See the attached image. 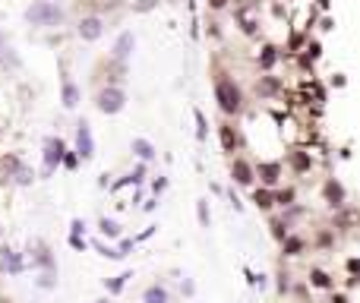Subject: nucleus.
Returning <instances> with one entry per match:
<instances>
[{
	"label": "nucleus",
	"mask_w": 360,
	"mask_h": 303,
	"mask_svg": "<svg viewBox=\"0 0 360 303\" xmlns=\"http://www.w3.org/2000/svg\"><path fill=\"white\" fill-rule=\"evenodd\" d=\"M26 19H29L32 26H57L63 19V10L54 7V4H48V0H38V4H32L26 10Z\"/></svg>",
	"instance_id": "f257e3e1"
},
{
	"label": "nucleus",
	"mask_w": 360,
	"mask_h": 303,
	"mask_svg": "<svg viewBox=\"0 0 360 303\" xmlns=\"http://www.w3.org/2000/svg\"><path fill=\"white\" fill-rule=\"evenodd\" d=\"M215 98H218L221 111H227V114H234V111L240 107V92H237V85H234L231 79H221V82L215 85Z\"/></svg>",
	"instance_id": "f03ea898"
},
{
	"label": "nucleus",
	"mask_w": 360,
	"mask_h": 303,
	"mask_svg": "<svg viewBox=\"0 0 360 303\" xmlns=\"http://www.w3.org/2000/svg\"><path fill=\"white\" fill-rule=\"evenodd\" d=\"M123 101H126V95H123L120 89H104V92L98 95V111H104V114H117V111L123 107Z\"/></svg>",
	"instance_id": "7ed1b4c3"
},
{
	"label": "nucleus",
	"mask_w": 360,
	"mask_h": 303,
	"mask_svg": "<svg viewBox=\"0 0 360 303\" xmlns=\"http://www.w3.org/2000/svg\"><path fill=\"white\" fill-rule=\"evenodd\" d=\"M76 148H79L82 158H92V155H95V142H92L89 123H79V129H76Z\"/></svg>",
	"instance_id": "20e7f679"
},
{
	"label": "nucleus",
	"mask_w": 360,
	"mask_h": 303,
	"mask_svg": "<svg viewBox=\"0 0 360 303\" xmlns=\"http://www.w3.org/2000/svg\"><path fill=\"white\" fill-rule=\"evenodd\" d=\"M60 158H63V142H60V139H48V142H45V167L54 170Z\"/></svg>",
	"instance_id": "39448f33"
},
{
	"label": "nucleus",
	"mask_w": 360,
	"mask_h": 303,
	"mask_svg": "<svg viewBox=\"0 0 360 303\" xmlns=\"http://www.w3.org/2000/svg\"><path fill=\"white\" fill-rule=\"evenodd\" d=\"M79 35L86 38V41H95V38L101 35V19H95V16L82 19V23H79Z\"/></svg>",
	"instance_id": "423d86ee"
},
{
	"label": "nucleus",
	"mask_w": 360,
	"mask_h": 303,
	"mask_svg": "<svg viewBox=\"0 0 360 303\" xmlns=\"http://www.w3.org/2000/svg\"><path fill=\"white\" fill-rule=\"evenodd\" d=\"M130 51H133V35L123 32V35L117 38V45H114V57H117V60H123V57H130Z\"/></svg>",
	"instance_id": "0eeeda50"
},
{
	"label": "nucleus",
	"mask_w": 360,
	"mask_h": 303,
	"mask_svg": "<svg viewBox=\"0 0 360 303\" xmlns=\"http://www.w3.org/2000/svg\"><path fill=\"white\" fill-rule=\"evenodd\" d=\"M231 174H234V180H237V183H243V186L253 180V170H250V164H246V161H234Z\"/></svg>",
	"instance_id": "6e6552de"
},
{
	"label": "nucleus",
	"mask_w": 360,
	"mask_h": 303,
	"mask_svg": "<svg viewBox=\"0 0 360 303\" xmlns=\"http://www.w3.org/2000/svg\"><path fill=\"white\" fill-rule=\"evenodd\" d=\"M0 265H4L7 272H13V275L23 272V262H19V256H16L13 250H4V256H0Z\"/></svg>",
	"instance_id": "1a4fd4ad"
},
{
	"label": "nucleus",
	"mask_w": 360,
	"mask_h": 303,
	"mask_svg": "<svg viewBox=\"0 0 360 303\" xmlns=\"http://www.w3.org/2000/svg\"><path fill=\"white\" fill-rule=\"evenodd\" d=\"M133 152H136L139 158H155V148H152V142H145V139H133Z\"/></svg>",
	"instance_id": "9d476101"
},
{
	"label": "nucleus",
	"mask_w": 360,
	"mask_h": 303,
	"mask_svg": "<svg viewBox=\"0 0 360 303\" xmlns=\"http://www.w3.org/2000/svg\"><path fill=\"white\" fill-rule=\"evenodd\" d=\"M76 101H79V92H76L73 82H63V104L67 107H76Z\"/></svg>",
	"instance_id": "9b49d317"
},
{
	"label": "nucleus",
	"mask_w": 360,
	"mask_h": 303,
	"mask_svg": "<svg viewBox=\"0 0 360 303\" xmlns=\"http://www.w3.org/2000/svg\"><path fill=\"white\" fill-rule=\"evenodd\" d=\"M221 145H224V152H234L237 136H234V129H231V126H221Z\"/></svg>",
	"instance_id": "f8f14e48"
},
{
	"label": "nucleus",
	"mask_w": 360,
	"mask_h": 303,
	"mask_svg": "<svg viewBox=\"0 0 360 303\" xmlns=\"http://www.w3.org/2000/svg\"><path fill=\"white\" fill-rule=\"evenodd\" d=\"M145 303H167L164 288H149V291H145Z\"/></svg>",
	"instance_id": "ddd939ff"
},
{
	"label": "nucleus",
	"mask_w": 360,
	"mask_h": 303,
	"mask_svg": "<svg viewBox=\"0 0 360 303\" xmlns=\"http://www.w3.org/2000/svg\"><path fill=\"white\" fill-rule=\"evenodd\" d=\"M259 174H262V180H265V183H275V180H278V164H262V167H259Z\"/></svg>",
	"instance_id": "4468645a"
},
{
	"label": "nucleus",
	"mask_w": 360,
	"mask_h": 303,
	"mask_svg": "<svg viewBox=\"0 0 360 303\" xmlns=\"http://www.w3.org/2000/svg\"><path fill=\"white\" fill-rule=\"evenodd\" d=\"M326 196H329V199H332V202L338 205L341 199H345V189H341L338 183H329V186H326Z\"/></svg>",
	"instance_id": "2eb2a0df"
},
{
	"label": "nucleus",
	"mask_w": 360,
	"mask_h": 303,
	"mask_svg": "<svg viewBox=\"0 0 360 303\" xmlns=\"http://www.w3.org/2000/svg\"><path fill=\"white\" fill-rule=\"evenodd\" d=\"M253 202H256L259 208H269V205H272V193H265V189H256V193H253Z\"/></svg>",
	"instance_id": "dca6fc26"
},
{
	"label": "nucleus",
	"mask_w": 360,
	"mask_h": 303,
	"mask_svg": "<svg viewBox=\"0 0 360 303\" xmlns=\"http://www.w3.org/2000/svg\"><path fill=\"white\" fill-rule=\"evenodd\" d=\"M101 234H104V237H117V234H120V227L114 224V221H108V218H104V221H101Z\"/></svg>",
	"instance_id": "f3484780"
},
{
	"label": "nucleus",
	"mask_w": 360,
	"mask_h": 303,
	"mask_svg": "<svg viewBox=\"0 0 360 303\" xmlns=\"http://www.w3.org/2000/svg\"><path fill=\"white\" fill-rule=\"evenodd\" d=\"M313 284H316V288H329L332 278H329L326 272H313Z\"/></svg>",
	"instance_id": "a211bd4d"
},
{
	"label": "nucleus",
	"mask_w": 360,
	"mask_h": 303,
	"mask_svg": "<svg viewBox=\"0 0 360 303\" xmlns=\"http://www.w3.org/2000/svg\"><path fill=\"white\" fill-rule=\"evenodd\" d=\"M0 57H4V60H7L10 67H16V63H19V60H16V54H13V51L4 45V41H0Z\"/></svg>",
	"instance_id": "6ab92c4d"
},
{
	"label": "nucleus",
	"mask_w": 360,
	"mask_h": 303,
	"mask_svg": "<svg viewBox=\"0 0 360 303\" xmlns=\"http://www.w3.org/2000/svg\"><path fill=\"white\" fill-rule=\"evenodd\" d=\"M300 246H303V243H300L297 237H291V240H288V246H284V250H288V256H297V253H300Z\"/></svg>",
	"instance_id": "aec40b11"
},
{
	"label": "nucleus",
	"mask_w": 360,
	"mask_h": 303,
	"mask_svg": "<svg viewBox=\"0 0 360 303\" xmlns=\"http://www.w3.org/2000/svg\"><path fill=\"white\" fill-rule=\"evenodd\" d=\"M196 123H199V129H196V136L199 139H205V117H202V114L196 111Z\"/></svg>",
	"instance_id": "412c9836"
},
{
	"label": "nucleus",
	"mask_w": 360,
	"mask_h": 303,
	"mask_svg": "<svg viewBox=\"0 0 360 303\" xmlns=\"http://www.w3.org/2000/svg\"><path fill=\"white\" fill-rule=\"evenodd\" d=\"M272 63H275V51L269 48V51H265V54H262V67H272Z\"/></svg>",
	"instance_id": "4be33fe9"
},
{
	"label": "nucleus",
	"mask_w": 360,
	"mask_h": 303,
	"mask_svg": "<svg viewBox=\"0 0 360 303\" xmlns=\"http://www.w3.org/2000/svg\"><path fill=\"white\" fill-rule=\"evenodd\" d=\"M199 221H202V227H208V208H205V202H199Z\"/></svg>",
	"instance_id": "5701e85b"
},
{
	"label": "nucleus",
	"mask_w": 360,
	"mask_h": 303,
	"mask_svg": "<svg viewBox=\"0 0 360 303\" xmlns=\"http://www.w3.org/2000/svg\"><path fill=\"white\" fill-rule=\"evenodd\" d=\"M126 278H133V275H120V278H114V281H111V291H120Z\"/></svg>",
	"instance_id": "b1692460"
},
{
	"label": "nucleus",
	"mask_w": 360,
	"mask_h": 303,
	"mask_svg": "<svg viewBox=\"0 0 360 303\" xmlns=\"http://www.w3.org/2000/svg\"><path fill=\"white\" fill-rule=\"evenodd\" d=\"M291 199H294V193H291V189H284V193L278 196V202H291Z\"/></svg>",
	"instance_id": "393cba45"
},
{
	"label": "nucleus",
	"mask_w": 360,
	"mask_h": 303,
	"mask_svg": "<svg viewBox=\"0 0 360 303\" xmlns=\"http://www.w3.org/2000/svg\"><path fill=\"white\" fill-rule=\"evenodd\" d=\"M208 4H212V7H224V4H227V0H208Z\"/></svg>",
	"instance_id": "a878e982"
},
{
	"label": "nucleus",
	"mask_w": 360,
	"mask_h": 303,
	"mask_svg": "<svg viewBox=\"0 0 360 303\" xmlns=\"http://www.w3.org/2000/svg\"><path fill=\"white\" fill-rule=\"evenodd\" d=\"M101 303H104V300H101Z\"/></svg>",
	"instance_id": "bb28decb"
}]
</instances>
